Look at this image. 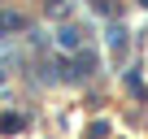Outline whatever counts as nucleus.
<instances>
[{"mask_svg": "<svg viewBox=\"0 0 148 139\" xmlns=\"http://www.w3.org/2000/svg\"><path fill=\"white\" fill-rule=\"evenodd\" d=\"M61 44H65V48H79V44H83V35L74 31V26H65V31H61Z\"/></svg>", "mask_w": 148, "mask_h": 139, "instance_id": "f03ea898", "label": "nucleus"}, {"mask_svg": "<svg viewBox=\"0 0 148 139\" xmlns=\"http://www.w3.org/2000/svg\"><path fill=\"white\" fill-rule=\"evenodd\" d=\"M22 26H26L22 13H0V31H22Z\"/></svg>", "mask_w": 148, "mask_h": 139, "instance_id": "f257e3e1", "label": "nucleus"}]
</instances>
